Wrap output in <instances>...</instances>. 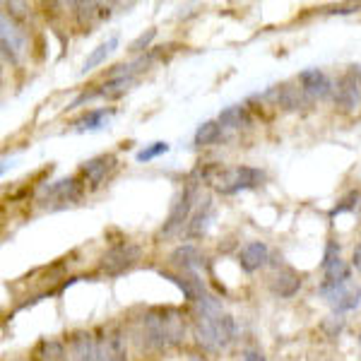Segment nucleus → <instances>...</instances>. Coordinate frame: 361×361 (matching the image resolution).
I'll return each mask as SVG.
<instances>
[{
  "instance_id": "9d476101",
  "label": "nucleus",
  "mask_w": 361,
  "mask_h": 361,
  "mask_svg": "<svg viewBox=\"0 0 361 361\" xmlns=\"http://www.w3.org/2000/svg\"><path fill=\"white\" fill-rule=\"evenodd\" d=\"M97 342H99V359L102 361H128L126 337L118 328L106 330Z\"/></svg>"
},
{
  "instance_id": "20e7f679",
  "label": "nucleus",
  "mask_w": 361,
  "mask_h": 361,
  "mask_svg": "<svg viewBox=\"0 0 361 361\" xmlns=\"http://www.w3.org/2000/svg\"><path fill=\"white\" fill-rule=\"evenodd\" d=\"M0 46H3V56L8 63H17L22 61V56H25V49H27V37L25 32H22L20 27H17V22L8 20V15H3V22H0Z\"/></svg>"
},
{
  "instance_id": "7c9ffc66",
  "label": "nucleus",
  "mask_w": 361,
  "mask_h": 361,
  "mask_svg": "<svg viewBox=\"0 0 361 361\" xmlns=\"http://www.w3.org/2000/svg\"><path fill=\"white\" fill-rule=\"evenodd\" d=\"M352 265L357 267V270H361V243L354 248V253H352Z\"/></svg>"
},
{
  "instance_id": "0eeeda50",
  "label": "nucleus",
  "mask_w": 361,
  "mask_h": 361,
  "mask_svg": "<svg viewBox=\"0 0 361 361\" xmlns=\"http://www.w3.org/2000/svg\"><path fill=\"white\" fill-rule=\"evenodd\" d=\"M68 359L70 361H102L99 359V342L85 330L70 335L68 340Z\"/></svg>"
},
{
  "instance_id": "cd10ccee",
  "label": "nucleus",
  "mask_w": 361,
  "mask_h": 361,
  "mask_svg": "<svg viewBox=\"0 0 361 361\" xmlns=\"http://www.w3.org/2000/svg\"><path fill=\"white\" fill-rule=\"evenodd\" d=\"M154 37H157V29H147V32H142L135 42L130 44V51L133 54H142L145 49H149V44H152Z\"/></svg>"
},
{
  "instance_id": "f3484780",
  "label": "nucleus",
  "mask_w": 361,
  "mask_h": 361,
  "mask_svg": "<svg viewBox=\"0 0 361 361\" xmlns=\"http://www.w3.org/2000/svg\"><path fill=\"white\" fill-rule=\"evenodd\" d=\"M234 337H236V320L219 311L214 316V340H217V347L219 349L229 347L234 342Z\"/></svg>"
},
{
  "instance_id": "f257e3e1",
  "label": "nucleus",
  "mask_w": 361,
  "mask_h": 361,
  "mask_svg": "<svg viewBox=\"0 0 361 361\" xmlns=\"http://www.w3.org/2000/svg\"><path fill=\"white\" fill-rule=\"evenodd\" d=\"M145 325V340L154 349H169L183 342L185 328L180 313L173 308H152L147 316L142 318Z\"/></svg>"
},
{
  "instance_id": "a878e982",
  "label": "nucleus",
  "mask_w": 361,
  "mask_h": 361,
  "mask_svg": "<svg viewBox=\"0 0 361 361\" xmlns=\"http://www.w3.org/2000/svg\"><path fill=\"white\" fill-rule=\"evenodd\" d=\"M169 152V145L166 142H152V145H147L145 149H140L137 152V161H152L157 159V157H161V154H166Z\"/></svg>"
},
{
  "instance_id": "1a4fd4ad",
  "label": "nucleus",
  "mask_w": 361,
  "mask_h": 361,
  "mask_svg": "<svg viewBox=\"0 0 361 361\" xmlns=\"http://www.w3.org/2000/svg\"><path fill=\"white\" fill-rule=\"evenodd\" d=\"M301 90L306 92L311 99H325L330 94H335V85L330 82V78L318 68H308L299 75Z\"/></svg>"
},
{
  "instance_id": "9b49d317",
  "label": "nucleus",
  "mask_w": 361,
  "mask_h": 361,
  "mask_svg": "<svg viewBox=\"0 0 361 361\" xmlns=\"http://www.w3.org/2000/svg\"><path fill=\"white\" fill-rule=\"evenodd\" d=\"M80 195H82V183L80 178H63V180H56L54 185L49 188V193L44 197V205L49 202H61V205H68V202H78Z\"/></svg>"
},
{
  "instance_id": "4be33fe9",
  "label": "nucleus",
  "mask_w": 361,
  "mask_h": 361,
  "mask_svg": "<svg viewBox=\"0 0 361 361\" xmlns=\"http://www.w3.org/2000/svg\"><path fill=\"white\" fill-rule=\"evenodd\" d=\"M32 361H68L66 347L56 340H44L42 345L37 347V352H34Z\"/></svg>"
},
{
  "instance_id": "c756f323",
  "label": "nucleus",
  "mask_w": 361,
  "mask_h": 361,
  "mask_svg": "<svg viewBox=\"0 0 361 361\" xmlns=\"http://www.w3.org/2000/svg\"><path fill=\"white\" fill-rule=\"evenodd\" d=\"M243 361H265V357L260 352H255V349H248V352L243 354Z\"/></svg>"
},
{
  "instance_id": "b1692460",
  "label": "nucleus",
  "mask_w": 361,
  "mask_h": 361,
  "mask_svg": "<svg viewBox=\"0 0 361 361\" xmlns=\"http://www.w3.org/2000/svg\"><path fill=\"white\" fill-rule=\"evenodd\" d=\"M333 308H335V313H347V311H354L359 304H361V289L359 287H347L345 292H340L335 296L333 301Z\"/></svg>"
},
{
  "instance_id": "2f4dec72",
  "label": "nucleus",
  "mask_w": 361,
  "mask_h": 361,
  "mask_svg": "<svg viewBox=\"0 0 361 361\" xmlns=\"http://www.w3.org/2000/svg\"><path fill=\"white\" fill-rule=\"evenodd\" d=\"M190 361H202L200 357H190Z\"/></svg>"
},
{
  "instance_id": "ddd939ff",
  "label": "nucleus",
  "mask_w": 361,
  "mask_h": 361,
  "mask_svg": "<svg viewBox=\"0 0 361 361\" xmlns=\"http://www.w3.org/2000/svg\"><path fill=\"white\" fill-rule=\"evenodd\" d=\"M202 253L197 250L193 243H183V246H178L173 250L171 255H169V263L176 267L178 272H195L197 267L202 265Z\"/></svg>"
},
{
  "instance_id": "4468645a",
  "label": "nucleus",
  "mask_w": 361,
  "mask_h": 361,
  "mask_svg": "<svg viewBox=\"0 0 361 361\" xmlns=\"http://www.w3.org/2000/svg\"><path fill=\"white\" fill-rule=\"evenodd\" d=\"M267 258H270V250L263 241H250L248 246H243L241 255H238V265H241L243 272H255L260 270Z\"/></svg>"
},
{
  "instance_id": "2eb2a0df",
  "label": "nucleus",
  "mask_w": 361,
  "mask_h": 361,
  "mask_svg": "<svg viewBox=\"0 0 361 361\" xmlns=\"http://www.w3.org/2000/svg\"><path fill=\"white\" fill-rule=\"evenodd\" d=\"M299 289H301V277H299V272L292 270V267L279 270L275 279H272V292H275L279 299H292Z\"/></svg>"
},
{
  "instance_id": "dca6fc26",
  "label": "nucleus",
  "mask_w": 361,
  "mask_h": 361,
  "mask_svg": "<svg viewBox=\"0 0 361 361\" xmlns=\"http://www.w3.org/2000/svg\"><path fill=\"white\" fill-rule=\"evenodd\" d=\"M263 99H272V102H275V106H282L284 111H294V109H299V104H301L299 92H296L294 87H289V85L272 87V90L265 92Z\"/></svg>"
},
{
  "instance_id": "a211bd4d",
  "label": "nucleus",
  "mask_w": 361,
  "mask_h": 361,
  "mask_svg": "<svg viewBox=\"0 0 361 361\" xmlns=\"http://www.w3.org/2000/svg\"><path fill=\"white\" fill-rule=\"evenodd\" d=\"M114 109H94V111H87L85 116H80L78 121H75V130H102L104 126L109 123V118H111Z\"/></svg>"
},
{
  "instance_id": "c85d7f7f",
  "label": "nucleus",
  "mask_w": 361,
  "mask_h": 361,
  "mask_svg": "<svg viewBox=\"0 0 361 361\" xmlns=\"http://www.w3.org/2000/svg\"><path fill=\"white\" fill-rule=\"evenodd\" d=\"M342 328H345V320H342L340 316H330L323 323V330L328 333V337H337V335L342 333Z\"/></svg>"
},
{
  "instance_id": "7ed1b4c3",
  "label": "nucleus",
  "mask_w": 361,
  "mask_h": 361,
  "mask_svg": "<svg viewBox=\"0 0 361 361\" xmlns=\"http://www.w3.org/2000/svg\"><path fill=\"white\" fill-rule=\"evenodd\" d=\"M140 255H142V248H140L137 243L123 241V243H118V246L109 248L106 253L102 255L99 267H102V272H106V275L118 277L137 263Z\"/></svg>"
},
{
  "instance_id": "393cba45",
  "label": "nucleus",
  "mask_w": 361,
  "mask_h": 361,
  "mask_svg": "<svg viewBox=\"0 0 361 361\" xmlns=\"http://www.w3.org/2000/svg\"><path fill=\"white\" fill-rule=\"evenodd\" d=\"M359 205H361V193L352 190V193H347L333 209H330V219H335L337 214H342V212H352V209H357Z\"/></svg>"
},
{
  "instance_id": "5701e85b",
  "label": "nucleus",
  "mask_w": 361,
  "mask_h": 361,
  "mask_svg": "<svg viewBox=\"0 0 361 361\" xmlns=\"http://www.w3.org/2000/svg\"><path fill=\"white\" fill-rule=\"evenodd\" d=\"M219 126L222 128H241V126H248L250 116H248V109L246 106H226L222 114H219Z\"/></svg>"
},
{
  "instance_id": "72a5a7b5",
  "label": "nucleus",
  "mask_w": 361,
  "mask_h": 361,
  "mask_svg": "<svg viewBox=\"0 0 361 361\" xmlns=\"http://www.w3.org/2000/svg\"><path fill=\"white\" fill-rule=\"evenodd\" d=\"M359 209H361V205H359Z\"/></svg>"
},
{
  "instance_id": "6e6552de",
  "label": "nucleus",
  "mask_w": 361,
  "mask_h": 361,
  "mask_svg": "<svg viewBox=\"0 0 361 361\" xmlns=\"http://www.w3.org/2000/svg\"><path fill=\"white\" fill-rule=\"evenodd\" d=\"M335 104L342 109V111H354V109L361 104V87L359 80L354 73L342 75L335 85Z\"/></svg>"
},
{
  "instance_id": "bb28decb",
  "label": "nucleus",
  "mask_w": 361,
  "mask_h": 361,
  "mask_svg": "<svg viewBox=\"0 0 361 361\" xmlns=\"http://www.w3.org/2000/svg\"><path fill=\"white\" fill-rule=\"evenodd\" d=\"M337 260H340V243L337 241H328V246H325V253H323V263L320 267L323 270H328L330 265H335Z\"/></svg>"
},
{
  "instance_id": "39448f33",
  "label": "nucleus",
  "mask_w": 361,
  "mask_h": 361,
  "mask_svg": "<svg viewBox=\"0 0 361 361\" xmlns=\"http://www.w3.org/2000/svg\"><path fill=\"white\" fill-rule=\"evenodd\" d=\"M193 200H195V183H188L183 188V193L178 195V200L173 202L171 212H169L164 226H161V234L164 236H171L173 231H178L180 226L188 222L190 217V209H193Z\"/></svg>"
},
{
  "instance_id": "f03ea898",
  "label": "nucleus",
  "mask_w": 361,
  "mask_h": 361,
  "mask_svg": "<svg viewBox=\"0 0 361 361\" xmlns=\"http://www.w3.org/2000/svg\"><path fill=\"white\" fill-rule=\"evenodd\" d=\"M265 180V171L255 166H234V169H219L214 176V188L222 195H234L241 190L255 188Z\"/></svg>"
},
{
  "instance_id": "f8f14e48",
  "label": "nucleus",
  "mask_w": 361,
  "mask_h": 361,
  "mask_svg": "<svg viewBox=\"0 0 361 361\" xmlns=\"http://www.w3.org/2000/svg\"><path fill=\"white\" fill-rule=\"evenodd\" d=\"M114 166H116V157L114 154H99V157H94V159L85 161L80 171H82V176L97 188V185L114 171Z\"/></svg>"
},
{
  "instance_id": "423d86ee",
  "label": "nucleus",
  "mask_w": 361,
  "mask_h": 361,
  "mask_svg": "<svg viewBox=\"0 0 361 361\" xmlns=\"http://www.w3.org/2000/svg\"><path fill=\"white\" fill-rule=\"evenodd\" d=\"M159 275L164 277V279H169L171 284H176V287L180 289V294H183L188 301L202 304V301L209 299L205 284H202V279L197 277L195 272H169V270H161Z\"/></svg>"
},
{
  "instance_id": "473e14b6",
  "label": "nucleus",
  "mask_w": 361,
  "mask_h": 361,
  "mask_svg": "<svg viewBox=\"0 0 361 361\" xmlns=\"http://www.w3.org/2000/svg\"><path fill=\"white\" fill-rule=\"evenodd\" d=\"M359 342H361V335H359Z\"/></svg>"
},
{
  "instance_id": "6ab92c4d",
  "label": "nucleus",
  "mask_w": 361,
  "mask_h": 361,
  "mask_svg": "<svg viewBox=\"0 0 361 361\" xmlns=\"http://www.w3.org/2000/svg\"><path fill=\"white\" fill-rule=\"evenodd\" d=\"M212 217H214V207H212V200H205V205L197 209V214L190 219L188 224V236L190 238H200L207 234L209 224H212Z\"/></svg>"
},
{
  "instance_id": "412c9836",
  "label": "nucleus",
  "mask_w": 361,
  "mask_h": 361,
  "mask_svg": "<svg viewBox=\"0 0 361 361\" xmlns=\"http://www.w3.org/2000/svg\"><path fill=\"white\" fill-rule=\"evenodd\" d=\"M116 46H118V37H111L109 42H104V44H99L94 51H92L90 56H87V61H85V66H82V75H87L90 70H94L102 66L104 61H106L109 56L116 51Z\"/></svg>"
},
{
  "instance_id": "aec40b11",
  "label": "nucleus",
  "mask_w": 361,
  "mask_h": 361,
  "mask_svg": "<svg viewBox=\"0 0 361 361\" xmlns=\"http://www.w3.org/2000/svg\"><path fill=\"white\" fill-rule=\"evenodd\" d=\"M219 137H222V126H219V121H205V123L197 126V130L193 135V145L195 147H207V145L219 142Z\"/></svg>"
}]
</instances>
